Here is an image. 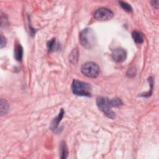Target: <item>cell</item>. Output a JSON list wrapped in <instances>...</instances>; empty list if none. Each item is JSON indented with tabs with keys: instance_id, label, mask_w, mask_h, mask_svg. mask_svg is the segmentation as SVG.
<instances>
[{
	"instance_id": "1",
	"label": "cell",
	"mask_w": 159,
	"mask_h": 159,
	"mask_svg": "<svg viewBox=\"0 0 159 159\" xmlns=\"http://www.w3.org/2000/svg\"><path fill=\"white\" fill-rule=\"evenodd\" d=\"M81 45L85 48H93L96 43V37L93 30L91 28H86L82 30L79 35Z\"/></svg>"
},
{
	"instance_id": "2",
	"label": "cell",
	"mask_w": 159,
	"mask_h": 159,
	"mask_svg": "<svg viewBox=\"0 0 159 159\" xmlns=\"http://www.w3.org/2000/svg\"><path fill=\"white\" fill-rule=\"evenodd\" d=\"M72 92L74 94L80 96H91L92 88L88 84L78 80H74L71 84Z\"/></svg>"
},
{
	"instance_id": "3",
	"label": "cell",
	"mask_w": 159,
	"mask_h": 159,
	"mask_svg": "<svg viewBox=\"0 0 159 159\" xmlns=\"http://www.w3.org/2000/svg\"><path fill=\"white\" fill-rule=\"evenodd\" d=\"M96 104L99 110L102 111L108 118H115V113L111 109L112 106L109 99L102 96L98 97L96 99Z\"/></svg>"
},
{
	"instance_id": "4",
	"label": "cell",
	"mask_w": 159,
	"mask_h": 159,
	"mask_svg": "<svg viewBox=\"0 0 159 159\" xmlns=\"http://www.w3.org/2000/svg\"><path fill=\"white\" fill-rule=\"evenodd\" d=\"M81 73L88 78H96L100 73L99 66L95 63L88 61L84 63L81 68Z\"/></svg>"
},
{
	"instance_id": "5",
	"label": "cell",
	"mask_w": 159,
	"mask_h": 159,
	"mask_svg": "<svg viewBox=\"0 0 159 159\" xmlns=\"http://www.w3.org/2000/svg\"><path fill=\"white\" fill-rule=\"evenodd\" d=\"M113 16V12L111 9L106 7H99L94 12V19L101 21L110 20Z\"/></svg>"
},
{
	"instance_id": "6",
	"label": "cell",
	"mask_w": 159,
	"mask_h": 159,
	"mask_svg": "<svg viewBox=\"0 0 159 159\" xmlns=\"http://www.w3.org/2000/svg\"><path fill=\"white\" fill-rule=\"evenodd\" d=\"M113 60L117 63H122L127 58L126 51L121 48L114 49L111 53Z\"/></svg>"
},
{
	"instance_id": "7",
	"label": "cell",
	"mask_w": 159,
	"mask_h": 159,
	"mask_svg": "<svg viewBox=\"0 0 159 159\" xmlns=\"http://www.w3.org/2000/svg\"><path fill=\"white\" fill-rule=\"evenodd\" d=\"M64 114H65L64 110L63 109H61V110H60V112L58 113V116L55 118H54L53 119V120H52V122L51 123V125L50 127L51 130H55L58 127L59 123L60 122V121L61 120V119H62V118H63V117L64 116Z\"/></svg>"
},
{
	"instance_id": "8",
	"label": "cell",
	"mask_w": 159,
	"mask_h": 159,
	"mask_svg": "<svg viewBox=\"0 0 159 159\" xmlns=\"http://www.w3.org/2000/svg\"><path fill=\"white\" fill-rule=\"evenodd\" d=\"M23 57V48L20 44L17 43L14 47V58L17 61H21Z\"/></svg>"
},
{
	"instance_id": "9",
	"label": "cell",
	"mask_w": 159,
	"mask_h": 159,
	"mask_svg": "<svg viewBox=\"0 0 159 159\" xmlns=\"http://www.w3.org/2000/svg\"><path fill=\"white\" fill-rule=\"evenodd\" d=\"M78 57H79V52L78 50V48H74L71 52L70 55H69V61L71 63L75 65L77 63L78 61Z\"/></svg>"
},
{
	"instance_id": "10",
	"label": "cell",
	"mask_w": 159,
	"mask_h": 159,
	"mask_svg": "<svg viewBox=\"0 0 159 159\" xmlns=\"http://www.w3.org/2000/svg\"><path fill=\"white\" fill-rule=\"evenodd\" d=\"M60 158L63 159H65L67 158L68 155V147L66 146V144L65 142L62 141L60 143Z\"/></svg>"
},
{
	"instance_id": "11",
	"label": "cell",
	"mask_w": 159,
	"mask_h": 159,
	"mask_svg": "<svg viewBox=\"0 0 159 159\" xmlns=\"http://www.w3.org/2000/svg\"><path fill=\"white\" fill-rule=\"evenodd\" d=\"M132 37L134 40V41L139 44L142 43L144 41L143 35L139 31H133L132 33Z\"/></svg>"
},
{
	"instance_id": "12",
	"label": "cell",
	"mask_w": 159,
	"mask_h": 159,
	"mask_svg": "<svg viewBox=\"0 0 159 159\" xmlns=\"http://www.w3.org/2000/svg\"><path fill=\"white\" fill-rule=\"evenodd\" d=\"M9 110V104L6 100L4 99H1L0 101V111H1V116H2L7 114Z\"/></svg>"
},
{
	"instance_id": "13",
	"label": "cell",
	"mask_w": 159,
	"mask_h": 159,
	"mask_svg": "<svg viewBox=\"0 0 159 159\" xmlns=\"http://www.w3.org/2000/svg\"><path fill=\"white\" fill-rule=\"evenodd\" d=\"M47 47L50 52H53L57 49V44L55 39H52L47 43Z\"/></svg>"
},
{
	"instance_id": "14",
	"label": "cell",
	"mask_w": 159,
	"mask_h": 159,
	"mask_svg": "<svg viewBox=\"0 0 159 159\" xmlns=\"http://www.w3.org/2000/svg\"><path fill=\"white\" fill-rule=\"evenodd\" d=\"M119 3L120 4V6H121V7L124 11H127L128 12L132 11V7L128 3H127L125 2H124V1H119Z\"/></svg>"
},
{
	"instance_id": "15",
	"label": "cell",
	"mask_w": 159,
	"mask_h": 159,
	"mask_svg": "<svg viewBox=\"0 0 159 159\" xmlns=\"http://www.w3.org/2000/svg\"><path fill=\"white\" fill-rule=\"evenodd\" d=\"M111 105L112 107H119L121 105H122V101L119 98H113L110 99Z\"/></svg>"
},
{
	"instance_id": "16",
	"label": "cell",
	"mask_w": 159,
	"mask_h": 159,
	"mask_svg": "<svg viewBox=\"0 0 159 159\" xmlns=\"http://www.w3.org/2000/svg\"><path fill=\"white\" fill-rule=\"evenodd\" d=\"M136 73H137V70H136L135 68L131 67L128 69V70L126 73V75L129 78H133L134 76H135Z\"/></svg>"
},
{
	"instance_id": "17",
	"label": "cell",
	"mask_w": 159,
	"mask_h": 159,
	"mask_svg": "<svg viewBox=\"0 0 159 159\" xmlns=\"http://www.w3.org/2000/svg\"><path fill=\"white\" fill-rule=\"evenodd\" d=\"M1 45H0V48H2L3 47H4L6 45V39L5 37H4V35L1 34Z\"/></svg>"
},
{
	"instance_id": "18",
	"label": "cell",
	"mask_w": 159,
	"mask_h": 159,
	"mask_svg": "<svg viewBox=\"0 0 159 159\" xmlns=\"http://www.w3.org/2000/svg\"><path fill=\"white\" fill-rule=\"evenodd\" d=\"M158 2H159V1L158 0H156V1H151V3H152V5L153 6V7L157 9L158 8Z\"/></svg>"
}]
</instances>
